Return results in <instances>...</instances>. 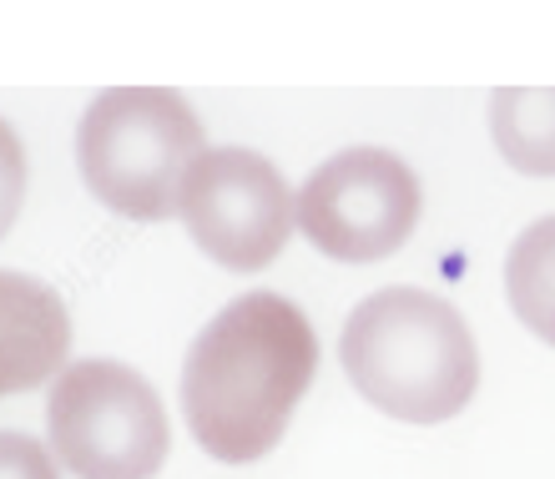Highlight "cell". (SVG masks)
Listing matches in <instances>:
<instances>
[{
    "label": "cell",
    "instance_id": "obj_1",
    "mask_svg": "<svg viewBox=\"0 0 555 479\" xmlns=\"http://www.w3.org/2000/svg\"><path fill=\"white\" fill-rule=\"evenodd\" d=\"M319 374V338L283 293H243L192 338L182 414L192 439L222 465H253L288 429Z\"/></svg>",
    "mask_w": 555,
    "mask_h": 479
},
{
    "label": "cell",
    "instance_id": "obj_2",
    "mask_svg": "<svg viewBox=\"0 0 555 479\" xmlns=\"http://www.w3.org/2000/svg\"><path fill=\"white\" fill-rule=\"evenodd\" d=\"M344 374L369 404L404 424H444L480 389V349L465 313L424 288H379L338 338Z\"/></svg>",
    "mask_w": 555,
    "mask_h": 479
},
{
    "label": "cell",
    "instance_id": "obj_3",
    "mask_svg": "<svg viewBox=\"0 0 555 479\" xmlns=\"http://www.w3.org/2000/svg\"><path fill=\"white\" fill-rule=\"evenodd\" d=\"M203 152V121L182 91L167 87H112L76 121V167L87 192L132 222L177 218Z\"/></svg>",
    "mask_w": 555,
    "mask_h": 479
},
{
    "label": "cell",
    "instance_id": "obj_4",
    "mask_svg": "<svg viewBox=\"0 0 555 479\" xmlns=\"http://www.w3.org/2000/svg\"><path fill=\"white\" fill-rule=\"evenodd\" d=\"M51 450L76 479H157L172 450L167 409L137 368L76 359L51 384Z\"/></svg>",
    "mask_w": 555,
    "mask_h": 479
},
{
    "label": "cell",
    "instance_id": "obj_5",
    "mask_svg": "<svg viewBox=\"0 0 555 479\" xmlns=\"http://www.w3.org/2000/svg\"><path fill=\"white\" fill-rule=\"evenodd\" d=\"M420 177L384 146H349L298 187V228L334 262H379L399 253L420 228Z\"/></svg>",
    "mask_w": 555,
    "mask_h": 479
},
{
    "label": "cell",
    "instance_id": "obj_6",
    "mask_svg": "<svg viewBox=\"0 0 555 479\" xmlns=\"http://www.w3.org/2000/svg\"><path fill=\"white\" fill-rule=\"evenodd\" d=\"M177 218L192 243L228 273H258L298 228V192L273 161L248 146H207L188 172Z\"/></svg>",
    "mask_w": 555,
    "mask_h": 479
},
{
    "label": "cell",
    "instance_id": "obj_7",
    "mask_svg": "<svg viewBox=\"0 0 555 479\" xmlns=\"http://www.w3.org/2000/svg\"><path fill=\"white\" fill-rule=\"evenodd\" d=\"M72 319L56 288L41 277L0 268V399L26 393L66 368Z\"/></svg>",
    "mask_w": 555,
    "mask_h": 479
},
{
    "label": "cell",
    "instance_id": "obj_8",
    "mask_svg": "<svg viewBox=\"0 0 555 479\" xmlns=\"http://www.w3.org/2000/svg\"><path fill=\"white\" fill-rule=\"evenodd\" d=\"M495 152L526 177H555V87H500L490 96Z\"/></svg>",
    "mask_w": 555,
    "mask_h": 479
},
{
    "label": "cell",
    "instance_id": "obj_9",
    "mask_svg": "<svg viewBox=\"0 0 555 479\" xmlns=\"http://www.w3.org/2000/svg\"><path fill=\"white\" fill-rule=\"evenodd\" d=\"M505 293L515 319L535 338L555 344V218L530 222L505 258Z\"/></svg>",
    "mask_w": 555,
    "mask_h": 479
},
{
    "label": "cell",
    "instance_id": "obj_10",
    "mask_svg": "<svg viewBox=\"0 0 555 479\" xmlns=\"http://www.w3.org/2000/svg\"><path fill=\"white\" fill-rule=\"evenodd\" d=\"M0 479H61V459L41 439L0 429Z\"/></svg>",
    "mask_w": 555,
    "mask_h": 479
},
{
    "label": "cell",
    "instance_id": "obj_11",
    "mask_svg": "<svg viewBox=\"0 0 555 479\" xmlns=\"http://www.w3.org/2000/svg\"><path fill=\"white\" fill-rule=\"evenodd\" d=\"M26 203V146L11 131V121L0 117V237L15 228Z\"/></svg>",
    "mask_w": 555,
    "mask_h": 479
}]
</instances>
